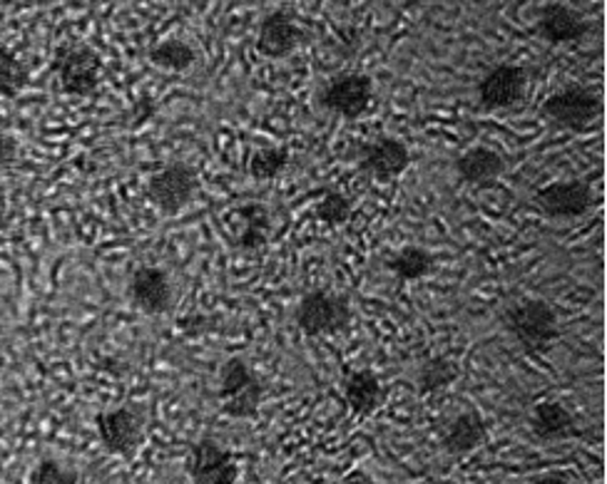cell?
<instances>
[{"mask_svg": "<svg viewBox=\"0 0 607 484\" xmlns=\"http://www.w3.org/2000/svg\"><path fill=\"white\" fill-rule=\"evenodd\" d=\"M575 433H578V423H575L566 405L556 401L536 405V411H532V435L542 443H558V439H568Z\"/></svg>", "mask_w": 607, "mask_h": 484, "instance_id": "19", "label": "cell"}, {"mask_svg": "<svg viewBox=\"0 0 607 484\" xmlns=\"http://www.w3.org/2000/svg\"><path fill=\"white\" fill-rule=\"evenodd\" d=\"M290 147H262L249 157V175L257 181H270L282 175L290 167Z\"/></svg>", "mask_w": 607, "mask_h": 484, "instance_id": "24", "label": "cell"}, {"mask_svg": "<svg viewBox=\"0 0 607 484\" xmlns=\"http://www.w3.org/2000/svg\"><path fill=\"white\" fill-rule=\"evenodd\" d=\"M538 484H572L570 477L562 475V472H548V475H542L538 480Z\"/></svg>", "mask_w": 607, "mask_h": 484, "instance_id": "29", "label": "cell"}, {"mask_svg": "<svg viewBox=\"0 0 607 484\" xmlns=\"http://www.w3.org/2000/svg\"><path fill=\"white\" fill-rule=\"evenodd\" d=\"M595 194L588 181L572 179V181H556L536 194V204L540 214H546L552 221H568L580 219L593 209Z\"/></svg>", "mask_w": 607, "mask_h": 484, "instance_id": "10", "label": "cell"}, {"mask_svg": "<svg viewBox=\"0 0 607 484\" xmlns=\"http://www.w3.org/2000/svg\"><path fill=\"white\" fill-rule=\"evenodd\" d=\"M506 328L510 330L520 348L530 355H542L558 340V316L550 304L540 298H526L506 310Z\"/></svg>", "mask_w": 607, "mask_h": 484, "instance_id": "1", "label": "cell"}, {"mask_svg": "<svg viewBox=\"0 0 607 484\" xmlns=\"http://www.w3.org/2000/svg\"><path fill=\"white\" fill-rule=\"evenodd\" d=\"M187 475L192 484H237L239 465L225 445L205 437L189 447Z\"/></svg>", "mask_w": 607, "mask_h": 484, "instance_id": "8", "label": "cell"}, {"mask_svg": "<svg viewBox=\"0 0 607 484\" xmlns=\"http://www.w3.org/2000/svg\"><path fill=\"white\" fill-rule=\"evenodd\" d=\"M316 102L322 110L342 117V120H359L374 102V80L364 72L336 75V78L324 82Z\"/></svg>", "mask_w": 607, "mask_h": 484, "instance_id": "5", "label": "cell"}, {"mask_svg": "<svg viewBox=\"0 0 607 484\" xmlns=\"http://www.w3.org/2000/svg\"><path fill=\"white\" fill-rule=\"evenodd\" d=\"M603 112V97L585 85H566L542 102V115L560 127L580 132L588 129Z\"/></svg>", "mask_w": 607, "mask_h": 484, "instance_id": "6", "label": "cell"}, {"mask_svg": "<svg viewBox=\"0 0 607 484\" xmlns=\"http://www.w3.org/2000/svg\"><path fill=\"white\" fill-rule=\"evenodd\" d=\"M486 437H488V427H486L483 415L478 411H466L446 423L441 433V445L449 455L463 457L481 447L486 443Z\"/></svg>", "mask_w": 607, "mask_h": 484, "instance_id": "17", "label": "cell"}, {"mask_svg": "<svg viewBox=\"0 0 607 484\" xmlns=\"http://www.w3.org/2000/svg\"><path fill=\"white\" fill-rule=\"evenodd\" d=\"M389 271L399 278V281H421V278L431 276L435 271V256L423 249V246H407V249H401L399 254H393L389 261Z\"/></svg>", "mask_w": 607, "mask_h": 484, "instance_id": "20", "label": "cell"}, {"mask_svg": "<svg viewBox=\"0 0 607 484\" xmlns=\"http://www.w3.org/2000/svg\"><path fill=\"white\" fill-rule=\"evenodd\" d=\"M133 304L147 316H165L173 308V284L163 268L140 266L130 278Z\"/></svg>", "mask_w": 607, "mask_h": 484, "instance_id": "15", "label": "cell"}, {"mask_svg": "<svg viewBox=\"0 0 607 484\" xmlns=\"http://www.w3.org/2000/svg\"><path fill=\"white\" fill-rule=\"evenodd\" d=\"M443 484H461V482H443Z\"/></svg>", "mask_w": 607, "mask_h": 484, "instance_id": "30", "label": "cell"}, {"mask_svg": "<svg viewBox=\"0 0 607 484\" xmlns=\"http://www.w3.org/2000/svg\"><path fill=\"white\" fill-rule=\"evenodd\" d=\"M538 30L550 46H575L590 30V20L578 8L566 3H546L540 8Z\"/></svg>", "mask_w": 607, "mask_h": 484, "instance_id": "14", "label": "cell"}, {"mask_svg": "<svg viewBox=\"0 0 607 484\" xmlns=\"http://www.w3.org/2000/svg\"><path fill=\"white\" fill-rule=\"evenodd\" d=\"M294 320L304 336L324 338L344 333L354 320V310L344 296H334L329 290H309L296 306Z\"/></svg>", "mask_w": 607, "mask_h": 484, "instance_id": "3", "label": "cell"}, {"mask_svg": "<svg viewBox=\"0 0 607 484\" xmlns=\"http://www.w3.org/2000/svg\"><path fill=\"white\" fill-rule=\"evenodd\" d=\"M528 88L526 70L513 62H500L486 72V78L478 82V102L483 110H513L523 102Z\"/></svg>", "mask_w": 607, "mask_h": 484, "instance_id": "9", "label": "cell"}, {"mask_svg": "<svg viewBox=\"0 0 607 484\" xmlns=\"http://www.w3.org/2000/svg\"><path fill=\"white\" fill-rule=\"evenodd\" d=\"M456 171L466 185L488 187L506 171V159L491 147H473L456 159Z\"/></svg>", "mask_w": 607, "mask_h": 484, "instance_id": "18", "label": "cell"}, {"mask_svg": "<svg viewBox=\"0 0 607 484\" xmlns=\"http://www.w3.org/2000/svg\"><path fill=\"white\" fill-rule=\"evenodd\" d=\"M237 214L242 219V231L237 236L239 249H262L266 239H270V214L260 204H247Z\"/></svg>", "mask_w": 607, "mask_h": 484, "instance_id": "21", "label": "cell"}, {"mask_svg": "<svg viewBox=\"0 0 607 484\" xmlns=\"http://www.w3.org/2000/svg\"><path fill=\"white\" fill-rule=\"evenodd\" d=\"M342 484H376L374 480H371L366 472H361V470H354V472H349V475L342 480Z\"/></svg>", "mask_w": 607, "mask_h": 484, "instance_id": "28", "label": "cell"}, {"mask_svg": "<svg viewBox=\"0 0 607 484\" xmlns=\"http://www.w3.org/2000/svg\"><path fill=\"white\" fill-rule=\"evenodd\" d=\"M147 58H150L155 68H163L169 72H185L197 60L195 50H192L185 40H177V38L157 42V46L147 52Z\"/></svg>", "mask_w": 607, "mask_h": 484, "instance_id": "22", "label": "cell"}, {"mask_svg": "<svg viewBox=\"0 0 607 484\" xmlns=\"http://www.w3.org/2000/svg\"><path fill=\"white\" fill-rule=\"evenodd\" d=\"M461 368L451 358H429L419 371V393L431 395L439 393L443 387H449L453 381H458Z\"/></svg>", "mask_w": 607, "mask_h": 484, "instance_id": "23", "label": "cell"}, {"mask_svg": "<svg viewBox=\"0 0 607 484\" xmlns=\"http://www.w3.org/2000/svg\"><path fill=\"white\" fill-rule=\"evenodd\" d=\"M304 40V30L296 23V16L292 8L272 10L264 16L257 32V52L266 60H284L300 48Z\"/></svg>", "mask_w": 607, "mask_h": 484, "instance_id": "13", "label": "cell"}, {"mask_svg": "<svg viewBox=\"0 0 607 484\" xmlns=\"http://www.w3.org/2000/svg\"><path fill=\"white\" fill-rule=\"evenodd\" d=\"M351 214H354V201L336 189H326L322 201L316 204V219L326 224L329 229L344 226L351 219Z\"/></svg>", "mask_w": 607, "mask_h": 484, "instance_id": "26", "label": "cell"}, {"mask_svg": "<svg viewBox=\"0 0 607 484\" xmlns=\"http://www.w3.org/2000/svg\"><path fill=\"white\" fill-rule=\"evenodd\" d=\"M359 167L371 179L389 185V181H396L407 175V169L411 167V152L396 137H376L361 147Z\"/></svg>", "mask_w": 607, "mask_h": 484, "instance_id": "11", "label": "cell"}, {"mask_svg": "<svg viewBox=\"0 0 607 484\" xmlns=\"http://www.w3.org/2000/svg\"><path fill=\"white\" fill-rule=\"evenodd\" d=\"M219 407L222 413L234 419H249L260 413L264 385L254 375V371L247 365V360L234 355L219 371Z\"/></svg>", "mask_w": 607, "mask_h": 484, "instance_id": "2", "label": "cell"}, {"mask_svg": "<svg viewBox=\"0 0 607 484\" xmlns=\"http://www.w3.org/2000/svg\"><path fill=\"white\" fill-rule=\"evenodd\" d=\"M342 391H344V401L349 405V411L356 417L374 415L379 407L386 403V387H383L379 375L369 368L346 373Z\"/></svg>", "mask_w": 607, "mask_h": 484, "instance_id": "16", "label": "cell"}, {"mask_svg": "<svg viewBox=\"0 0 607 484\" xmlns=\"http://www.w3.org/2000/svg\"><path fill=\"white\" fill-rule=\"evenodd\" d=\"M28 80H30L28 65L10 50L6 48L0 50V97L16 100V97L23 92Z\"/></svg>", "mask_w": 607, "mask_h": 484, "instance_id": "25", "label": "cell"}, {"mask_svg": "<svg viewBox=\"0 0 607 484\" xmlns=\"http://www.w3.org/2000/svg\"><path fill=\"white\" fill-rule=\"evenodd\" d=\"M95 427H98L102 447L110 455L133 460L145 443L147 419L137 405H120L95 415Z\"/></svg>", "mask_w": 607, "mask_h": 484, "instance_id": "4", "label": "cell"}, {"mask_svg": "<svg viewBox=\"0 0 607 484\" xmlns=\"http://www.w3.org/2000/svg\"><path fill=\"white\" fill-rule=\"evenodd\" d=\"M197 189L199 175L189 165H183V161L167 165L147 179V197L165 217H175V214L183 211L195 199Z\"/></svg>", "mask_w": 607, "mask_h": 484, "instance_id": "7", "label": "cell"}, {"mask_svg": "<svg viewBox=\"0 0 607 484\" xmlns=\"http://www.w3.org/2000/svg\"><path fill=\"white\" fill-rule=\"evenodd\" d=\"M30 484H80V472L66 462L46 457L30 472Z\"/></svg>", "mask_w": 607, "mask_h": 484, "instance_id": "27", "label": "cell"}, {"mask_svg": "<svg viewBox=\"0 0 607 484\" xmlns=\"http://www.w3.org/2000/svg\"><path fill=\"white\" fill-rule=\"evenodd\" d=\"M102 60L88 46L68 48L58 62V80L62 92L76 97H92L100 88Z\"/></svg>", "mask_w": 607, "mask_h": 484, "instance_id": "12", "label": "cell"}]
</instances>
